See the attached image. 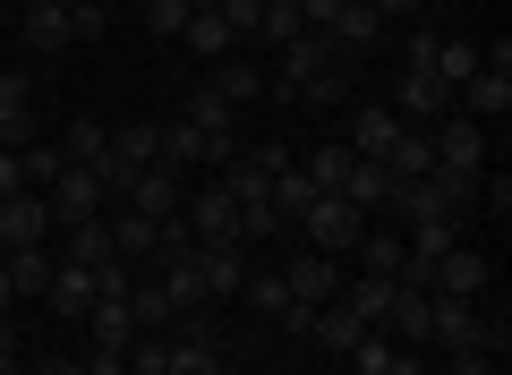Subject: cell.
Instances as JSON below:
<instances>
[{
  "label": "cell",
  "instance_id": "obj_49",
  "mask_svg": "<svg viewBox=\"0 0 512 375\" xmlns=\"http://www.w3.org/2000/svg\"><path fill=\"white\" fill-rule=\"evenodd\" d=\"M0 316H18V290H9V273H0Z\"/></svg>",
  "mask_w": 512,
  "mask_h": 375
},
{
  "label": "cell",
  "instance_id": "obj_2",
  "mask_svg": "<svg viewBox=\"0 0 512 375\" xmlns=\"http://www.w3.org/2000/svg\"><path fill=\"white\" fill-rule=\"evenodd\" d=\"M427 43H436V35H419V43H410V69H402V103H393V111H402L410 128H436V120H453V86H444V77L427 69Z\"/></svg>",
  "mask_w": 512,
  "mask_h": 375
},
{
  "label": "cell",
  "instance_id": "obj_5",
  "mask_svg": "<svg viewBox=\"0 0 512 375\" xmlns=\"http://www.w3.org/2000/svg\"><path fill=\"white\" fill-rule=\"evenodd\" d=\"M188 205V171H171V162H146V171L128 179V214H146V222H171Z\"/></svg>",
  "mask_w": 512,
  "mask_h": 375
},
{
  "label": "cell",
  "instance_id": "obj_29",
  "mask_svg": "<svg viewBox=\"0 0 512 375\" xmlns=\"http://www.w3.org/2000/svg\"><path fill=\"white\" fill-rule=\"evenodd\" d=\"M128 316H137V333H171V324H180V316H171V299H163V282H137V290H128Z\"/></svg>",
  "mask_w": 512,
  "mask_h": 375
},
{
  "label": "cell",
  "instance_id": "obj_8",
  "mask_svg": "<svg viewBox=\"0 0 512 375\" xmlns=\"http://www.w3.org/2000/svg\"><path fill=\"white\" fill-rule=\"evenodd\" d=\"M282 290H291L299 307H325V299H342V256H282Z\"/></svg>",
  "mask_w": 512,
  "mask_h": 375
},
{
  "label": "cell",
  "instance_id": "obj_31",
  "mask_svg": "<svg viewBox=\"0 0 512 375\" xmlns=\"http://www.w3.org/2000/svg\"><path fill=\"white\" fill-rule=\"evenodd\" d=\"M60 154H69V162H86V171H94V162L111 154V128H103V120H69V137H60Z\"/></svg>",
  "mask_w": 512,
  "mask_h": 375
},
{
  "label": "cell",
  "instance_id": "obj_9",
  "mask_svg": "<svg viewBox=\"0 0 512 375\" xmlns=\"http://www.w3.org/2000/svg\"><path fill=\"white\" fill-rule=\"evenodd\" d=\"M180 222L197 231V248H205V239H239V205H231V188H222V179H205V188H188Z\"/></svg>",
  "mask_w": 512,
  "mask_h": 375
},
{
  "label": "cell",
  "instance_id": "obj_47",
  "mask_svg": "<svg viewBox=\"0 0 512 375\" xmlns=\"http://www.w3.org/2000/svg\"><path fill=\"white\" fill-rule=\"evenodd\" d=\"M9 350H18V316H0V358H9Z\"/></svg>",
  "mask_w": 512,
  "mask_h": 375
},
{
  "label": "cell",
  "instance_id": "obj_19",
  "mask_svg": "<svg viewBox=\"0 0 512 375\" xmlns=\"http://www.w3.org/2000/svg\"><path fill=\"white\" fill-rule=\"evenodd\" d=\"M111 162H128V171L163 162V120H120L111 128Z\"/></svg>",
  "mask_w": 512,
  "mask_h": 375
},
{
  "label": "cell",
  "instance_id": "obj_11",
  "mask_svg": "<svg viewBox=\"0 0 512 375\" xmlns=\"http://www.w3.org/2000/svg\"><path fill=\"white\" fill-rule=\"evenodd\" d=\"M316 35H333V52H342V60H367V52L384 43V18L367 9V0H342V9H333V18L316 26Z\"/></svg>",
  "mask_w": 512,
  "mask_h": 375
},
{
  "label": "cell",
  "instance_id": "obj_50",
  "mask_svg": "<svg viewBox=\"0 0 512 375\" xmlns=\"http://www.w3.org/2000/svg\"><path fill=\"white\" fill-rule=\"evenodd\" d=\"M0 375H26V358H18V350H9V358H0Z\"/></svg>",
  "mask_w": 512,
  "mask_h": 375
},
{
  "label": "cell",
  "instance_id": "obj_40",
  "mask_svg": "<svg viewBox=\"0 0 512 375\" xmlns=\"http://www.w3.org/2000/svg\"><path fill=\"white\" fill-rule=\"evenodd\" d=\"M146 26H154V35H180V26H188V0H146Z\"/></svg>",
  "mask_w": 512,
  "mask_h": 375
},
{
  "label": "cell",
  "instance_id": "obj_6",
  "mask_svg": "<svg viewBox=\"0 0 512 375\" xmlns=\"http://www.w3.org/2000/svg\"><path fill=\"white\" fill-rule=\"evenodd\" d=\"M43 205H52V231H69V222H94V214H103V179H94L86 162H69V171L43 188Z\"/></svg>",
  "mask_w": 512,
  "mask_h": 375
},
{
  "label": "cell",
  "instance_id": "obj_20",
  "mask_svg": "<svg viewBox=\"0 0 512 375\" xmlns=\"http://www.w3.org/2000/svg\"><path fill=\"white\" fill-rule=\"evenodd\" d=\"M180 43H188V52H205V60H231V52H239V35L222 26V9H214V0H205V9H188Z\"/></svg>",
  "mask_w": 512,
  "mask_h": 375
},
{
  "label": "cell",
  "instance_id": "obj_25",
  "mask_svg": "<svg viewBox=\"0 0 512 375\" xmlns=\"http://www.w3.org/2000/svg\"><path fill=\"white\" fill-rule=\"evenodd\" d=\"M111 231V256H120V265H154V222L146 214H120V222H103Z\"/></svg>",
  "mask_w": 512,
  "mask_h": 375
},
{
  "label": "cell",
  "instance_id": "obj_39",
  "mask_svg": "<svg viewBox=\"0 0 512 375\" xmlns=\"http://www.w3.org/2000/svg\"><path fill=\"white\" fill-rule=\"evenodd\" d=\"M180 120H197V128H231V103H222V94L205 86V94H188V111H180Z\"/></svg>",
  "mask_w": 512,
  "mask_h": 375
},
{
  "label": "cell",
  "instance_id": "obj_13",
  "mask_svg": "<svg viewBox=\"0 0 512 375\" xmlns=\"http://www.w3.org/2000/svg\"><path fill=\"white\" fill-rule=\"evenodd\" d=\"M350 358H359V375H427V358L410 350V341L376 333V324H367V333H359V350H350Z\"/></svg>",
  "mask_w": 512,
  "mask_h": 375
},
{
  "label": "cell",
  "instance_id": "obj_42",
  "mask_svg": "<svg viewBox=\"0 0 512 375\" xmlns=\"http://www.w3.org/2000/svg\"><path fill=\"white\" fill-rule=\"evenodd\" d=\"M86 375H128V358H120V350H103V341H94V350H86Z\"/></svg>",
  "mask_w": 512,
  "mask_h": 375
},
{
  "label": "cell",
  "instance_id": "obj_7",
  "mask_svg": "<svg viewBox=\"0 0 512 375\" xmlns=\"http://www.w3.org/2000/svg\"><path fill=\"white\" fill-rule=\"evenodd\" d=\"M427 145H436V162H444V171L487 179V128H478V120H461V111H453V120H436V128H427Z\"/></svg>",
  "mask_w": 512,
  "mask_h": 375
},
{
  "label": "cell",
  "instance_id": "obj_38",
  "mask_svg": "<svg viewBox=\"0 0 512 375\" xmlns=\"http://www.w3.org/2000/svg\"><path fill=\"white\" fill-rule=\"evenodd\" d=\"M222 9V26H231L239 43H256V26H265V0H214Z\"/></svg>",
  "mask_w": 512,
  "mask_h": 375
},
{
  "label": "cell",
  "instance_id": "obj_28",
  "mask_svg": "<svg viewBox=\"0 0 512 375\" xmlns=\"http://www.w3.org/2000/svg\"><path fill=\"white\" fill-rule=\"evenodd\" d=\"M308 333H316V341H325V350H359V333H367V324H359V316H350V307H342V299H325V307H316V324H308Z\"/></svg>",
  "mask_w": 512,
  "mask_h": 375
},
{
  "label": "cell",
  "instance_id": "obj_10",
  "mask_svg": "<svg viewBox=\"0 0 512 375\" xmlns=\"http://www.w3.org/2000/svg\"><path fill=\"white\" fill-rule=\"evenodd\" d=\"M43 239H52V205H43V188L0 197V248H43Z\"/></svg>",
  "mask_w": 512,
  "mask_h": 375
},
{
  "label": "cell",
  "instance_id": "obj_27",
  "mask_svg": "<svg viewBox=\"0 0 512 375\" xmlns=\"http://www.w3.org/2000/svg\"><path fill=\"white\" fill-rule=\"evenodd\" d=\"M350 162H359V154H350V145H316V154L299 162V171H308L316 188H325V197H342V188H350Z\"/></svg>",
  "mask_w": 512,
  "mask_h": 375
},
{
  "label": "cell",
  "instance_id": "obj_26",
  "mask_svg": "<svg viewBox=\"0 0 512 375\" xmlns=\"http://www.w3.org/2000/svg\"><path fill=\"white\" fill-rule=\"evenodd\" d=\"M342 197L350 205H359V214H367V205H393V171H384V162H350V188H342Z\"/></svg>",
  "mask_w": 512,
  "mask_h": 375
},
{
  "label": "cell",
  "instance_id": "obj_12",
  "mask_svg": "<svg viewBox=\"0 0 512 375\" xmlns=\"http://www.w3.org/2000/svg\"><path fill=\"white\" fill-rule=\"evenodd\" d=\"M163 375H222V350H214V324H205V316L171 324V367Z\"/></svg>",
  "mask_w": 512,
  "mask_h": 375
},
{
  "label": "cell",
  "instance_id": "obj_35",
  "mask_svg": "<svg viewBox=\"0 0 512 375\" xmlns=\"http://www.w3.org/2000/svg\"><path fill=\"white\" fill-rule=\"evenodd\" d=\"M120 358H128V375H163L171 367V333H137Z\"/></svg>",
  "mask_w": 512,
  "mask_h": 375
},
{
  "label": "cell",
  "instance_id": "obj_1",
  "mask_svg": "<svg viewBox=\"0 0 512 375\" xmlns=\"http://www.w3.org/2000/svg\"><path fill=\"white\" fill-rule=\"evenodd\" d=\"M265 94H282V103H342L350 94V60L333 52V35L299 26V35L282 43V69L265 77Z\"/></svg>",
  "mask_w": 512,
  "mask_h": 375
},
{
  "label": "cell",
  "instance_id": "obj_46",
  "mask_svg": "<svg viewBox=\"0 0 512 375\" xmlns=\"http://www.w3.org/2000/svg\"><path fill=\"white\" fill-rule=\"evenodd\" d=\"M367 9H376V18H410V9H419V0H367Z\"/></svg>",
  "mask_w": 512,
  "mask_h": 375
},
{
  "label": "cell",
  "instance_id": "obj_36",
  "mask_svg": "<svg viewBox=\"0 0 512 375\" xmlns=\"http://www.w3.org/2000/svg\"><path fill=\"white\" fill-rule=\"evenodd\" d=\"M239 290L256 299V316H291V290H282V273H248Z\"/></svg>",
  "mask_w": 512,
  "mask_h": 375
},
{
  "label": "cell",
  "instance_id": "obj_4",
  "mask_svg": "<svg viewBox=\"0 0 512 375\" xmlns=\"http://www.w3.org/2000/svg\"><path fill=\"white\" fill-rule=\"evenodd\" d=\"M239 145H231V128H197V120H163V162L171 171H222Z\"/></svg>",
  "mask_w": 512,
  "mask_h": 375
},
{
  "label": "cell",
  "instance_id": "obj_30",
  "mask_svg": "<svg viewBox=\"0 0 512 375\" xmlns=\"http://www.w3.org/2000/svg\"><path fill=\"white\" fill-rule=\"evenodd\" d=\"M350 256H359V273H376V282H393V273H402V239H393V231H367Z\"/></svg>",
  "mask_w": 512,
  "mask_h": 375
},
{
  "label": "cell",
  "instance_id": "obj_21",
  "mask_svg": "<svg viewBox=\"0 0 512 375\" xmlns=\"http://www.w3.org/2000/svg\"><path fill=\"white\" fill-rule=\"evenodd\" d=\"M52 265H60L52 248H9V256H0V273H9L18 299H43V290H52Z\"/></svg>",
  "mask_w": 512,
  "mask_h": 375
},
{
  "label": "cell",
  "instance_id": "obj_14",
  "mask_svg": "<svg viewBox=\"0 0 512 375\" xmlns=\"http://www.w3.org/2000/svg\"><path fill=\"white\" fill-rule=\"evenodd\" d=\"M154 282H163V299H171V316H205V307H214V290H205V273H197V256H171V265H154Z\"/></svg>",
  "mask_w": 512,
  "mask_h": 375
},
{
  "label": "cell",
  "instance_id": "obj_32",
  "mask_svg": "<svg viewBox=\"0 0 512 375\" xmlns=\"http://www.w3.org/2000/svg\"><path fill=\"white\" fill-rule=\"evenodd\" d=\"M69 18H60V9H26V52H69Z\"/></svg>",
  "mask_w": 512,
  "mask_h": 375
},
{
  "label": "cell",
  "instance_id": "obj_34",
  "mask_svg": "<svg viewBox=\"0 0 512 375\" xmlns=\"http://www.w3.org/2000/svg\"><path fill=\"white\" fill-rule=\"evenodd\" d=\"M60 171H69V154H60V145H26V154H18V179H26V188H52Z\"/></svg>",
  "mask_w": 512,
  "mask_h": 375
},
{
  "label": "cell",
  "instance_id": "obj_15",
  "mask_svg": "<svg viewBox=\"0 0 512 375\" xmlns=\"http://www.w3.org/2000/svg\"><path fill=\"white\" fill-rule=\"evenodd\" d=\"M478 282H487V256H478L470 239H453V248L436 256V273H427V290H453V299H478Z\"/></svg>",
  "mask_w": 512,
  "mask_h": 375
},
{
  "label": "cell",
  "instance_id": "obj_48",
  "mask_svg": "<svg viewBox=\"0 0 512 375\" xmlns=\"http://www.w3.org/2000/svg\"><path fill=\"white\" fill-rule=\"evenodd\" d=\"M18 9H60V18H77V0H18Z\"/></svg>",
  "mask_w": 512,
  "mask_h": 375
},
{
  "label": "cell",
  "instance_id": "obj_23",
  "mask_svg": "<svg viewBox=\"0 0 512 375\" xmlns=\"http://www.w3.org/2000/svg\"><path fill=\"white\" fill-rule=\"evenodd\" d=\"M316 197H325V188H316V179L299 171V162H282V171H274V214H282V231H291V222L308 214Z\"/></svg>",
  "mask_w": 512,
  "mask_h": 375
},
{
  "label": "cell",
  "instance_id": "obj_16",
  "mask_svg": "<svg viewBox=\"0 0 512 375\" xmlns=\"http://www.w3.org/2000/svg\"><path fill=\"white\" fill-rule=\"evenodd\" d=\"M43 299H52L60 324H86V307L103 299V290H94V265H52V290H43Z\"/></svg>",
  "mask_w": 512,
  "mask_h": 375
},
{
  "label": "cell",
  "instance_id": "obj_43",
  "mask_svg": "<svg viewBox=\"0 0 512 375\" xmlns=\"http://www.w3.org/2000/svg\"><path fill=\"white\" fill-rule=\"evenodd\" d=\"M453 375H495V350H453Z\"/></svg>",
  "mask_w": 512,
  "mask_h": 375
},
{
  "label": "cell",
  "instance_id": "obj_22",
  "mask_svg": "<svg viewBox=\"0 0 512 375\" xmlns=\"http://www.w3.org/2000/svg\"><path fill=\"white\" fill-rule=\"evenodd\" d=\"M427 69H436L444 86L461 94V86L478 77V43H470V35H444V43H427Z\"/></svg>",
  "mask_w": 512,
  "mask_h": 375
},
{
  "label": "cell",
  "instance_id": "obj_17",
  "mask_svg": "<svg viewBox=\"0 0 512 375\" xmlns=\"http://www.w3.org/2000/svg\"><path fill=\"white\" fill-rule=\"evenodd\" d=\"M197 273H205L214 299H231V290L248 282V248H239V239H205V248H197Z\"/></svg>",
  "mask_w": 512,
  "mask_h": 375
},
{
  "label": "cell",
  "instance_id": "obj_3",
  "mask_svg": "<svg viewBox=\"0 0 512 375\" xmlns=\"http://www.w3.org/2000/svg\"><path fill=\"white\" fill-rule=\"evenodd\" d=\"M291 231L308 239L316 256H350V248H359V239H367V214H359V205H350V197H316L308 214L291 222Z\"/></svg>",
  "mask_w": 512,
  "mask_h": 375
},
{
  "label": "cell",
  "instance_id": "obj_33",
  "mask_svg": "<svg viewBox=\"0 0 512 375\" xmlns=\"http://www.w3.org/2000/svg\"><path fill=\"white\" fill-rule=\"evenodd\" d=\"M103 256H111L103 214H94V222H69V256H60V265H103Z\"/></svg>",
  "mask_w": 512,
  "mask_h": 375
},
{
  "label": "cell",
  "instance_id": "obj_41",
  "mask_svg": "<svg viewBox=\"0 0 512 375\" xmlns=\"http://www.w3.org/2000/svg\"><path fill=\"white\" fill-rule=\"evenodd\" d=\"M103 26H111V9H103V0H77V18H69V35H77V43H94V35H103Z\"/></svg>",
  "mask_w": 512,
  "mask_h": 375
},
{
  "label": "cell",
  "instance_id": "obj_51",
  "mask_svg": "<svg viewBox=\"0 0 512 375\" xmlns=\"http://www.w3.org/2000/svg\"><path fill=\"white\" fill-rule=\"evenodd\" d=\"M188 9H205V0H188Z\"/></svg>",
  "mask_w": 512,
  "mask_h": 375
},
{
  "label": "cell",
  "instance_id": "obj_37",
  "mask_svg": "<svg viewBox=\"0 0 512 375\" xmlns=\"http://www.w3.org/2000/svg\"><path fill=\"white\" fill-rule=\"evenodd\" d=\"M291 35H299V9H291V0H265V26H256V43H265V52H282Z\"/></svg>",
  "mask_w": 512,
  "mask_h": 375
},
{
  "label": "cell",
  "instance_id": "obj_44",
  "mask_svg": "<svg viewBox=\"0 0 512 375\" xmlns=\"http://www.w3.org/2000/svg\"><path fill=\"white\" fill-rule=\"evenodd\" d=\"M26 375H86V358H43V367H26Z\"/></svg>",
  "mask_w": 512,
  "mask_h": 375
},
{
  "label": "cell",
  "instance_id": "obj_45",
  "mask_svg": "<svg viewBox=\"0 0 512 375\" xmlns=\"http://www.w3.org/2000/svg\"><path fill=\"white\" fill-rule=\"evenodd\" d=\"M26 179H18V154H0V197H18Z\"/></svg>",
  "mask_w": 512,
  "mask_h": 375
},
{
  "label": "cell",
  "instance_id": "obj_24",
  "mask_svg": "<svg viewBox=\"0 0 512 375\" xmlns=\"http://www.w3.org/2000/svg\"><path fill=\"white\" fill-rule=\"evenodd\" d=\"M402 111H359V137H350V154H367V162H384L393 154V137H402Z\"/></svg>",
  "mask_w": 512,
  "mask_h": 375
},
{
  "label": "cell",
  "instance_id": "obj_18",
  "mask_svg": "<svg viewBox=\"0 0 512 375\" xmlns=\"http://www.w3.org/2000/svg\"><path fill=\"white\" fill-rule=\"evenodd\" d=\"M214 94L231 111H248V103H265V69H256L248 52H231V60H214Z\"/></svg>",
  "mask_w": 512,
  "mask_h": 375
}]
</instances>
